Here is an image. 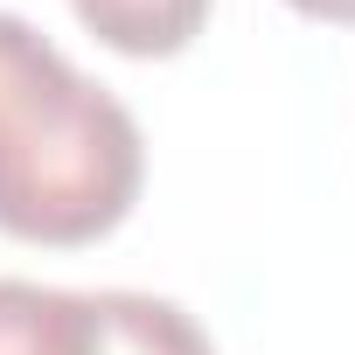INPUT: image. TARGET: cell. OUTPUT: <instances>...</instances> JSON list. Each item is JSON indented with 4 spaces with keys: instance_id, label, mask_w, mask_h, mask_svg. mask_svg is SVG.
I'll use <instances>...</instances> for the list:
<instances>
[{
    "instance_id": "6da1fadb",
    "label": "cell",
    "mask_w": 355,
    "mask_h": 355,
    "mask_svg": "<svg viewBox=\"0 0 355 355\" xmlns=\"http://www.w3.org/2000/svg\"><path fill=\"white\" fill-rule=\"evenodd\" d=\"M139 182V119L35 21L0 15V230L56 251L98 244L132 216Z\"/></svg>"
},
{
    "instance_id": "7a4b0ae2",
    "label": "cell",
    "mask_w": 355,
    "mask_h": 355,
    "mask_svg": "<svg viewBox=\"0 0 355 355\" xmlns=\"http://www.w3.org/2000/svg\"><path fill=\"white\" fill-rule=\"evenodd\" d=\"M42 355H216V341L182 300L132 286H98V293L49 286Z\"/></svg>"
},
{
    "instance_id": "3957f363",
    "label": "cell",
    "mask_w": 355,
    "mask_h": 355,
    "mask_svg": "<svg viewBox=\"0 0 355 355\" xmlns=\"http://www.w3.org/2000/svg\"><path fill=\"white\" fill-rule=\"evenodd\" d=\"M70 15L119 56H182L202 21H209V0H70Z\"/></svg>"
},
{
    "instance_id": "277c9868",
    "label": "cell",
    "mask_w": 355,
    "mask_h": 355,
    "mask_svg": "<svg viewBox=\"0 0 355 355\" xmlns=\"http://www.w3.org/2000/svg\"><path fill=\"white\" fill-rule=\"evenodd\" d=\"M286 8L306 21H327V28H355V0H286Z\"/></svg>"
}]
</instances>
